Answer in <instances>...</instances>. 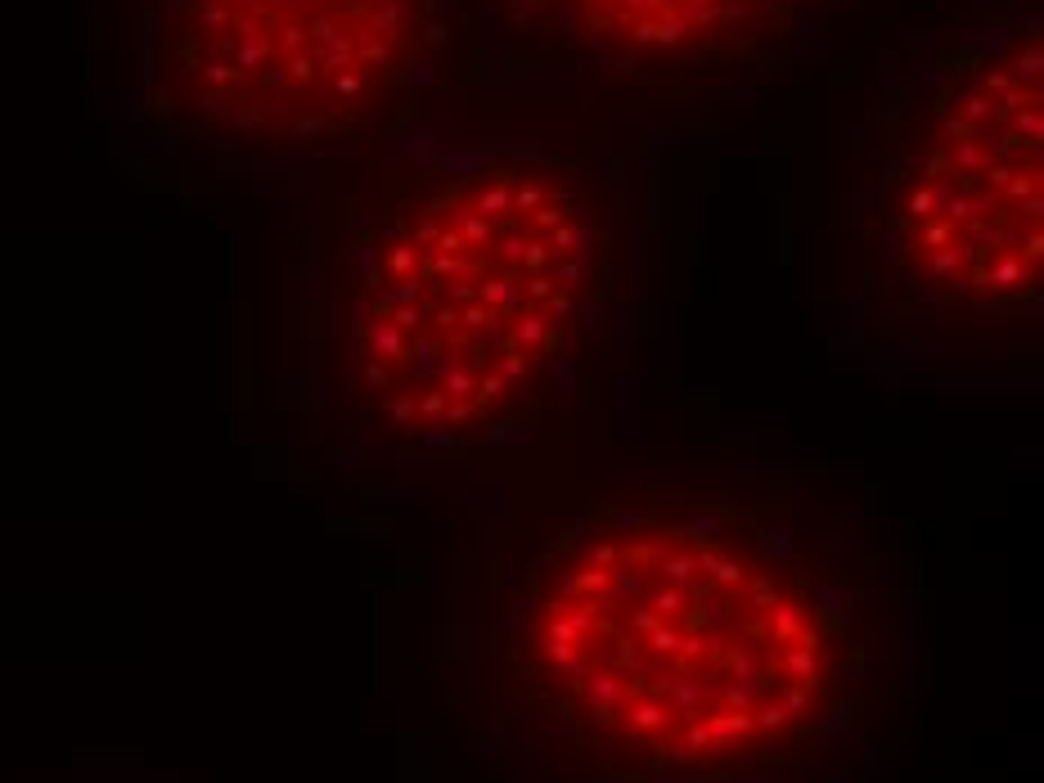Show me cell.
Here are the masks:
<instances>
[{
    "instance_id": "obj_1",
    "label": "cell",
    "mask_w": 1044,
    "mask_h": 783,
    "mask_svg": "<svg viewBox=\"0 0 1044 783\" xmlns=\"http://www.w3.org/2000/svg\"><path fill=\"white\" fill-rule=\"evenodd\" d=\"M918 536L828 455L626 459L459 558L450 707L491 783H878Z\"/></svg>"
},
{
    "instance_id": "obj_2",
    "label": "cell",
    "mask_w": 1044,
    "mask_h": 783,
    "mask_svg": "<svg viewBox=\"0 0 1044 783\" xmlns=\"http://www.w3.org/2000/svg\"><path fill=\"white\" fill-rule=\"evenodd\" d=\"M626 198L572 140L410 126L320 284L315 423L356 464L513 441L581 378L621 279Z\"/></svg>"
},
{
    "instance_id": "obj_3",
    "label": "cell",
    "mask_w": 1044,
    "mask_h": 783,
    "mask_svg": "<svg viewBox=\"0 0 1044 783\" xmlns=\"http://www.w3.org/2000/svg\"><path fill=\"white\" fill-rule=\"evenodd\" d=\"M1040 0H950L882 54L846 135L842 347L887 383L1040 360Z\"/></svg>"
},
{
    "instance_id": "obj_4",
    "label": "cell",
    "mask_w": 1044,
    "mask_h": 783,
    "mask_svg": "<svg viewBox=\"0 0 1044 783\" xmlns=\"http://www.w3.org/2000/svg\"><path fill=\"white\" fill-rule=\"evenodd\" d=\"M464 0H99L113 108L158 158L284 176L414 104Z\"/></svg>"
},
{
    "instance_id": "obj_5",
    "label": "cell",
    "mask_w": 1044,
    "mask_h": 783,
    "mask_svg": "<svg viewBox=\"0 0 1044 783\" xmlns=\"http://www.w3.org/2000/svg\"><path fill=\"white\" fill-rule=\"evenodd\" d=\"M495 68L729 104L783 81L860 0H473Z\"/></svg>"
}]
</instances>
